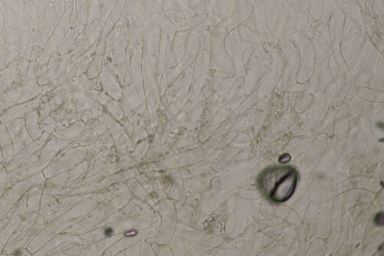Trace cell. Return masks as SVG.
I'll return each instance as SVG.
<instances>
[{"label":"cell","mask_w":384,"mask_h":256,"mask_svg":"<svg viewBox=\"0 0 384 256\" xmlns=\"http://www.w3.org/2000/svg\"><path fill=\"white\" fill-rule=\"evenodd\" d=\"M113 231H114V230H113V228H111V227H108V228H106V229H105L104 234H105V236H106V237H111V236H112Z\"/></svg>","instance_id":"obj_1"},{"label":"cell","mask_w":384,"mask_h":256,"mask_svg":"<svg viewBox=\"0 0 384 256\" xmlns=\"http://www.w3.org/2000/svg\"><path fill=\"white\" fill-rule=\"evenodd\" d=\"M375 223H376L377 224H379V226H382V223H383V217H382V213H380L379 216H376Z\"/></svg>","instance_id":"obj_3"},{"label":"cell","mask_w":384,"mask_h":256,"mask_svg":"<svg viewBox=\"0 0 384 256\" xmlns=\"http://www.w3.org/2000/svg\"><path fill=\"white\" fill-rule=\"evenodd\" d=\"M125 235L127 237H135L137 235V231L136 230H127V232L125 233Z\"/></svg>","instance_id":"obj_2"}]
</instances>
